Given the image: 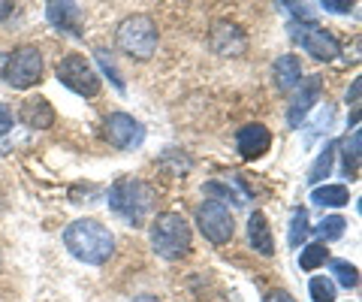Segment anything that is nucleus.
<instances>
[{"instance_id":"nucleus-1","label":"nucleus","mask_w":362,"mask_h":302,"mask_svg":"<svg viewBox=\"0 0 362 302\" xmlns=\"http://www.w3.org/2000/svg\"><path fill=\"white\" fill-rule=\"evenodd\" d=\"M64 245L76 260H82L88 266H100L115 251V236L109 233L106 223H100L94 218H82V221H73L64 230Z\"/></svg>"},{"instance_id":"nucleus-2","label":"nucleus","mask_w":362,"mask_h":302,"mask_svg":"<svg viewBox=\"0 0 362 302\" xmlns=\"http://www.w3.org/2000/svg\"><path fill=\"white\" fill-rule=\"evenodd\" d=\"M154 203H157L154 187L148 182H142V178L124 175L109 187V209L118 218L133 223V227H142L154 215Z\"/></svg>"},{"instance_id":"nucleus-3","label":"nucleus","mask_w":362,"mask_h":302,"mask_svg":"<svg viewBox=\"0 0 362 302\" xmlns=\"http://www.w3.org/2000/svg\"><path fill=\"white\" fill-rule=\"evenodd\" d=\"M190 223L175 215V211H163L151 223V248L163 257V260H181L190 251Z\"/></svg>"},{"instance_id":"nucleus-4","label":"nucleus","mask_w":362,"mask_h":302,"mask_svg":"<svg viewBox=\"0 0 362 302\" xmlns=\"http://www.w3.org/2000/svg\"><path fill=\"white\" fill-rule=\"evenodd\" d=\"M115 42L121 52H127L130 58H151L154 49H157V28L148 16H130L118 25L115 33Z\"/></svg>"},{"instance_id":"nucleus-5","label":"nucleus","mask_w":362,"mask_h":302,"mask_svg":"<svg viewBox=\"0 0 362 302\" xmlns=\"http://www.w3.org/2000/svg\"><path fill=\"white\" fill-rule=\"evenodd\" d=\"M4 79L13 88H33L42 79V54L37 46H21L6 58L4 64Z\"/></svg>"},{"instance_id":"nucleus-6","label":"nucleus","mask_w":362,"mask_h":302,"mask_svg":"<svg viewBox=\"0 0 362 302\" xmlns=\"http://www.w3.org/2000/svg\"><path fill=\"white\" fill-rule=\"evenodd\" d=\"M54 73H58V82L64 88H70L73 94L85 97V100L97 97V91H100V79H97L94 66H90V61H85L82 54H66Z\"/></svg>"},{"instance_id":"nucleus-7","label":"nucleus","mask_w":362,"mask_h":302,"mask_svg":"<svg viewBox=\"0 0 362 302\" xmlns=\"http://www.w3.org/2000/svg\"><path fill=\"white\" fill-rule=\"evenodd\" d=\"M197 223L211 245H226L235 233V221H233V211L226 209L218 199H209L197 209Z\"/></svg>"},{"instance_id":"nucleus-8","label":"nucleus","mask_w":362,"mask_h":302,"mask_svg":"<svg viewBox=\"0 0 362 302\" xmlns=\"http://www.w3.org/2000/svg\"><path fill=\"white\" fill-rule=\"evenodd\" d=\"M103 133L115 149H124V151H133L145 142L142 121H136L133 115H127V112H112V115L106 118V124H103Z\"/></svg>"},{"instance_id":"nucleus-9","label":"nucleus","mask_w":362,"mask_h":302,"mask_svg":"<svg viewBox=\"0 0 362 302\" xmlns=\"http://www.w3.org/2000/svg\"><path fill=\"white\" fill-rule=\"evenodd\" d=\"M296 40L302 42V49H308L314 61H335L338 52H341V46H338V40L332 33L317 28L314 21H308V25H302V30H296Z\"/></svg>"},{"instance_id":"nucleus-10","label":"nucleus","mask_w":362,"mask_h":302,"mask_svg":"<svg viewBox=\"0 0 362 302\" xmlns=\"http://www.w3.org/2000/svg\"><path fill=\"white\" fill-rule=\"evenodd\" d=\"M323 91V79L320 76H308V79H302V88L293 97V103L287 109V124L290 127H302L305 115H308V109L317 103V97Z\"/></svg>"},{"instance_id":"nucleus-11","label":"nucleus","mask_w":362,"mask_h":302,"mask_svg":"<svg viewBox=\"0 0 362 302\" xmlns=\"http://www.w3.org/2000/svg\"><path fill=\"white\" fill-rule=\"evenodd\" d=\"M211 49L218 54H242L247 49V37L239 25H233V21H218V25L211 28Z\"/></svg>"},{"instance_id":"nucleus-12","label":"nucleus","mask_w":362,"mask_h":302,"mask_svg":"<svg viewBox=\"0 0 362 302\" xmlns=\"http://www.w3.org/2000/svg\"><path fill=\"white\" fill-rule=\"evenodd\" d=\"M269 145H272V133L263 124H247V127H242L239 133H235V149H239V154L245 161L263 158V154L269 151Z\"/></svg>"},{"instance_id":"nucleus-13","label":"nucleus","mask_w":362,"mask_h":302,"mask_svg":"<svg viewBox=\"0 0 362 302\" xmlns=\"http://www.w3.org/2000/svg\"><path fill=\"white\" fill-rule=\"evenodd\" d=\"M45 18H49V25H54L58 30H66L73 33V37H78L82 33V6L70 4V0H61V4H49L45 6Z\"/></svg>"},{"instance_id":"nucleus-14","label":"nucleus","mask_w":362,"mask_h":302,"mask_svg":"<svg viewBox=\"0 0 362 302\" xmlns=\"http://www.w3.org/2000/svg\"><path fill=\"white\" fill-rule=\"evenodd\" d=\"M18 118L33 130H49L54 124V109L45 97H28L25 103H21Z\"/></svg>"},{"instance_id":"nucleus-15","label":"nucleus","mask_w":362,"mask_h":302,"mask_svg":"<svg viewBox=\"0 0 362 302\" xmlns=\"http://www.w3.org/2000/svg\"><path fill=\"white\" fill-rule=\"evenodd\" d=\"M247 239H251V248L259 251L263 257L275 254V239H272V230H269V218L263 211H254L247 218Z\"/></svg>"},{"instance_id":"nucleus-16","label":"nucleus","mask_w":362,"mask_h":302,"mask_svg":"<svg viewBox=\"0 0 362 302\" xmlns=\"http://www.w3.org/2000/svg\"><path fill=\"white\" fill-rule=\"evenodd\" d=\"M302 82V61L296 54H281L275 61V85L278 91H290L293 85Z\"/></svg>"},{"instance_id":"nucleus-17","label":"nucleus","mask_w":362,"mask_h":302,"mask_svg":"<svg viewBox=\"0 0 362 302\" xmlns=\"http://www.w3.org/2000/svg\"><path fill=\"white\" fill-rule=\"evenodd\" d=\"M350 199L347 194V187L344 185H320V187H314L311 191V203L314 206H344Z\"/></svg>"},{"instance_id":"nucleus-18","label":"nucleus","mask_w":362,"mask_h":302,"mask_svg":"<svg viewBox=\"0 0 362 302\" xmlns=\"http://www.w3.org/2000/svg\"><path fill=\"white\" fill-rule=\"evenodd\" d=\"M341 151H344V175L356 178L359 175V127H354V133L341 142Z\"/></svg>"},{"instance_id":"nucleus-19","label":"nucleus","mask_w":362,"mask_h":302,"mask_svg":"<svg viewBox=\"0 0 362 302\" xmlns=\"http://www.w3.org/2000/svg\"><path fill=\"white\" fill-rule=\"evenodd\" d=\"M308 211L305 209H293V218H290V233H287V245L290 248H299V245L308 239Z\"/></svg>"},{"instance_id":"nucleus-20","label":"nucleus","mask_w":362,"mask_h":302,"mask_svg":"<svg viewBox=\"0 0 362 302\" xmlns=\"http://www.w3.org/2000/svg\"><path fill=\"white\" fill-rule=\"evenodd\" d=\"M326 260H329V251H326L323 242H311L302 248V257H299V266L305 272H314L317 266H326Z\"/></svg>"},{"instance_id":"nucleus-21","label":"nucleus","mask_w":362,"mask_h":302,"mask_svg":"<svg viewBox=\"0 0 362 302\" xmlns=\"http://www.w3.org/2000/svg\"><path fill=\"white\" fill-rule=\"evenodd\" d=\"M344 230H347V221L341 215H332V218H323L320 223H317L314 236L320 239V242H335V239L344 236Z\"/></svg>"},{"instance_id":"nucleus-22","label":"nucleus","mask_w":362,"mask_h":302,"mask_svg":"<svg viewBox=\"0 0 362 302\" xmlns=\"http://www.w3.org/2000/svg\"><path fill=\"white\" fill-rule=\"evenodd\" d=\"M335 151H338V142H326V149L320 151V158L314 161V166H311V173H308V178L317 185L323 175H329L332 173V163H335Z\"/></svg>"},{"instance_id":"nucleus-23","label":"nucleus","mask_w":362,"mask_h":302,"mask_svg":"<svg viewBox=\"0 0 362 302\" xmlns=\"http://www.w3.org/2000/svg\"><path fill=\"white\" fill-rule=\"evenodd\" d=\"M308 290H311V299L314 302H335L338 290H335V281L326 275H314L308 281Z\"/></svg>"},{"instance_id":"nucleus-24","label":"nucleus","mask_w":362,"mask_h":302,"mask_svg":"<svg viewBox=\"0 0 362 302\" xmlns=\"http://www.w3.org/2000/svg\"><path fill=\"white\" fill-rule=\"evenodd\" d=\"M329 269H332V275L338 278V284H341V287H356L359 284V272H356L354 263H347V260H329Z\"/></svg>"},{"instance_id":"nucleus-25","label":"nucleus","mask_w":362,"mask_h":302,"mask_svg":"<svg viewBox=\"0 0 362 302\" xmlns=\"http://www.w3.org/2000/svg\"><path fill=\"white\" fill-rule=\"evenodd\" d=\"M97 61H100V66H103V73L109 76V79H112V85H115L118 88V91H124V79H121V76H118V70H115V64H112L109 58H106V52L103 49H97Z\"/></svg>"},{"instance_id":"nucleus-26","label":"nucleus","mask_w":362,"mask_h":302,"mask_svg":"<svg viewBox=\"0 0 362 302\" xmlns=\"http://www.w3.org/2000/svg\"><path fill=\"white\" fill-rule=\"evenodd\" d=\"M13 124H16V121H13V112H9L6 106H0V154H6V151H9V149H6V142H4V137H6L9 130H13Z\"/></svg>"},{"instance_id":"nucleus-27","label":"nucleus","mask_w":362,"mask_h":302,"mask_svg":"<svg viewBox=\"0 0 362 302\" xmlns=\"http://www.w3.org/2000/svg\"><path fill=\"white\" fill-rule=\"evenodd\" d=\"M263 302H296V299H293V296L287 294V290H269Z\"/></svg>"},{"instance_id":"nucleus-28","label":"nucleus","mask_w":362,"mask_h":302,"mask_svg":"<svg viewBox=\"0 0 362 302\" xmlns=\"http://www.w3.org/2000/svg\"><path fill=\"white\" fill-rule=\"evenodd\" d=\"M323 9L326 13H350V4H329V0H323Z\"/></svg>"},{"instance_id":"nucleus-29","label":"nucleus","mask_w":362,"mask_h":302,"mask_svg":"<svg viewBox=\"0 0 362 302\" xmlns=\"http://www.w3.org/2000/svg\"><path fill=\"white\" fill-rule=\"evenodd\" d=\"M359 85H362L359 79H356L354 85H350V91H347V103H354V106L359 103Z\"/></svg>"},{"instance_id":"nucleus-30","label":"nucleus","mask_w":362,"mask_h":302,"mask_svg":"<svg viewBox=\"0 0 362 302\" xmlns=\"http://www.w3.org/2000/svg\"><path fill=\"white\" fill-rule=\"evenodd\" d=\"M9 16H13V4H9V0H0V21L9 18Z\"/></svg>"},{"instance_id":"nucleus-31","label":"nucleus","mask_w":362,"mask_h":302,"mask_svg":"<svg viewBox=\"0 0 362 302\" xmlns=\"http://www.w3.org/2000/svg\"><path fill=\"white\" fill-rule=\"evenodd\" d=\"M133 302H160V299H154V296H136Z\"/></svg>"}]
</instances>
